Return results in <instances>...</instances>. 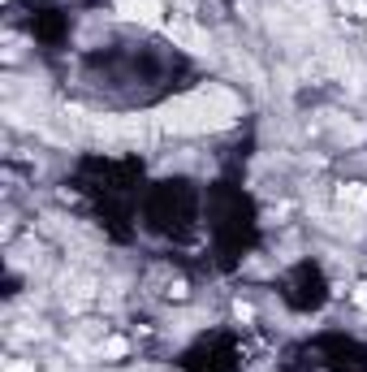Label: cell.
<instances>
[{"label":"cell","mask_w":367,"mask_h":372,"mask_svg":"<svg viewBox=\"0 0 367 372\" xmlns=\"http://www.w3.org/2000/svg\"><path fill=\"white\" fill-rule=\"evenodd\" d=\"M238 117V100L225 87H204L194 95H182L173 104H164L156 113L164 134H204V130H225Z\"/></svg>","instance_id":"cell-1"},{"label":"cell","mask_w":367,"mask_h":372,"mask_svg":"<svg viewBox=\"0 0 367 372\" xmlns=\"http://www.w3.org/2000/svg\"><path fill=\"white\" fill-rule=\"evenodd\" d=\"M169 40H173L178 48H186V52H208V40H204V30H199L194 22H186V18L169 22Z\"/></svg>","instance_id":"cell-2"},{"label":"cell","mask_w":367,"mask_h":372,"mask_svg":"<svg viewBox=\"0 0 367 372\" xmlns=\"http://www.w3.org/2000/svg\"><path fill=\"white\" fill-rule=\"evenodd\" d=\"M160 0H121V18L130 22H143V26H156L160 22Z\"/></svg>","instance_id":"cell-3"},{"label":"cell","mask_w":367,"mask_h":372,"mask_svg":"<svg viewBox=\"0 0 367 372\" xmlns=\"http://www.w3.org/2000/svg\"><path fill=\"white\" fill-rule=\"evenodd\" d=\"M337 204H342L346 212H367V186H359V182H346V186L337 191Z\"/></svg>","instance_id":"cell-4"},{"label":"cell","mask_w":367,"mask_h":372,"mask_svg":"<svg viewBox=\"0 0 367 372\" xmlns=\"http://www.w3.org/2000/svg\"><path fill=\"white\" fill-rule=\"evenodd\" d=\"M332 134H337V143H363L367 139V130L354 121H332Z\"/></svg>","instance_id":"cell-5"},{"label":"cell","mask_w":367,"mask_h":372,"mask_svg":"<svg viewBox=\"0 0 367 372\" xmlns=\"http://www.w3.org/2000/svg\"><path fill=\"white\" fill-rule=\"evenodd\" d=\"M125 351H130V342H125V337H104V342L95 347V355H99V359H121Z\"/></svg>","instance_id":"cell-6"},{"label":"cell","mask_w":367,"mask_h":372,"mask_svg":"<svg viewBox=\"0 0 367 372\" xmlns=\"http://www.w3.org/2000/svg\"><path fill=\"white\" fill-rule=\"evenodd\" d=\"M337 9H346L354 18H367V0H337Z\"/></svg>","instance_id":"cell-7"},{"label":"cell","mask_w":367,"mask_h":372,"mask_svg":"<svg viewBox=\"0 0 367 372\" xmlns=\"http://www.w3.org/2000/svg\"><path fill=\"white\" fill-rule=\"evenodd\" d=\"M233 316H238V320H251L255 308H251V303H233Z\"/></svg>","instance_id":"cell-8"},{"label":"cell","mask_w":367,"mask_h":372,"mask_svg":"<svg viewBox=\"0 0 367 372\" xmlns=\"http://www.w3.org/2000/svg\"><path fill=\"white\" fill-rule=\"evenodd\" d=\"M5 372H35V364H30V359H13Z\"/></svg>","instance_id":"cell-9"},{"label":"cell","mask_w":367,"mask_h":372,"mask_svg":"<svg viewBox=\"0 0 367 372\" xmlns=\"http://www.w3.org/2000/svg\"><path fill=\"white\" fill-rule=\"evenodd\" d=\"M354 303H359V308H363V312H367V282H363L359 290H354Z\"/></svg>","instance_id":"cell-10"},{"label":"cell","mask_w":367,"mask_h":372,"mask_svg":"<svg viewBox=\"0 0 367 372\" xmlns=\"http://www.w3.org/2000/svg\"><path fill=\"white\" fill-rule=\"evenodd\" d=\"M169 299H186V282H173L169 286Z\"/></svg>","instance_id":"cell-11"}]
</instances>
